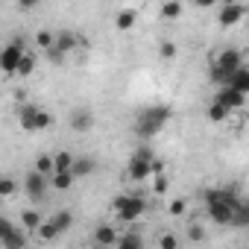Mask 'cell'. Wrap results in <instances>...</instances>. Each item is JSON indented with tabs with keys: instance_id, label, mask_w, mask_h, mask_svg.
I'll return each instance as SVG.
<instances>
[{
	"instance_id": "6da1fadb",
	"label": "cell",
	"mask_w": 249,
	"mask_h": 249,
	"mask_svg": "<svg viewBox=\"0 0 249 249\" xmlns=\"http://www.w3.org/2000/svg\"><path fill=\"white\" fill-rule=\"evenodd\" d=\"M202 199H205L208 217H211L217 226H231L234 208H237V202H240L237 191H231V188H208V191L202 194Z\"/></svg>"
},
{
	"instance_id": "7a4b0ae2",
	"label": "cell",
	"mask_w": 249,
	"mask_h": 249,
	"mask_svg": "<svg viewBox=\"0 0 249 249\" xmlns=\"http://www.w3.org/2000/svg\"><path fill=\"white\" fill-rule=\"evenodd\" d=\"M173 117L170 106H150V108H141L138 120H135V135L138 138H153L164 129V123Z\"/></svg>"
},
{
	"instance_id": "3957f363",
	"label": "cell",
	"mask_w": 249,
	"mask_h": 249,
	"mask_svg": "<svg viewBox=\"0 0 249 249\" xmlns=\"http://www.w3.org/2000/svg\"><path fill=\"white\" fill-rule=\"evenodd\" d=\"M237 68H243V53L234 50V47H226V50L214 59V65H211V79H214L217 85H226L229 76H231Z\"/></svg>"
},
{
	"instance_id": "277c9868",
	"label": "cell",
	"mask_w": 249,
	"mask_h": 249,
	"mask_svg": "<svg viewBox=\"0 0 249 249\" xmlns=\"http://www.w3.org/2000/svg\"><path fill=\"white\" fill-rule=\"evenodd\" d=\"M111 208H114V214H117L120 223H135V220L144 217L147 202H144L141 196H126V194H120V196L111 199Z\"/></svg>"
},
{
	"instance_id": "5b68a950",
	"label": "cell",
	"mask_w": 249,
	"mask_h": 249,
	"mask_svg": "<svg viewBox=\"0 0 249 249\" xmlns=\"http://www.w3.org/2000/svg\"><path fill=\"white\" fill-rule=\"evenodd\" d=\"M27 246V234L18 231L6 217H0V249H21Z\"/></svg>"
},
{
	"instance_id": "8992f818",
	"label": "cell",
	"mask_w": 249,
	"mask_h": 249,
	"mask_svg": "<svg viewBox=\"0 0 249 249\" xmlns=\"http://www.w3.org/2000/svg\"><path fill=\"white\" fill-rule=\"evenodd\" d=\"M53 182H50V176H44L41 170H30L27 176H24V191L33 196V199H44V194H47V188H50Z\"/></svg>"
},
{
	"instance_id": "52a82bcc",
	"label": "cell",
	"mask_w": 249,
	"mask_h": 249,
	"mask_svg": "<svg viewBox=\"0 0 249 249\" xmlns=\"http://www.w3.org/2000/svg\"><path fill=\"white\" fill-rule=\"evenodd\" d=\"M24 44L21 41H12V44H6L3 47V56H0V68H3L6 73H18V65H21V59H24Z\"/></svg>"
},
{
	"instance_id": "ba28073f",
	"label": "cell",
	"mask_w": 249,
	"mask_h": 249,
	"mask_svg": "<svg viewBox=\"0 0 249 249\" xmlns=\"http://www.w3.org/2000/svg\"><path fill=\"white\" fill-rule=\"evenodd\" d=\"M243 15H246V6L237 0V3H223V9H220L217 21H220V27H234V24H240V21H243Z\"/></svg>"
},
{
	"instance_id": "9c48e42d",
	"label": "cell",
	"mask_w": 249,
	"mask_h": 249,
	"mask_svg": "<svg viewBox=\"0 0 249 249\" xmlns=\"http://www.w3.org/2000/svg\"><path fill=\"white\" fill-rule=\"evenodd\" d=\"M246 97H249V94L237 91L234 85H220V91H217V100L226 103L231 111H234V108H243V106H246Z\"/></svg>"
},
{
	"instance_id": "30bf717a",
	"label": "cell",
	"mask_w": 249,
	"mask_h": 249,
	"mask_svg": "<svg viewBox=\"0 0 249 249\" xmlns=\"http://www.w3.org/2000/svg\"><path fill=\"white\" fill-rule=\"evenodd\" d=\"M126 176H129V182H144V179H150V176H153V161H147V159H141V156H132V161H129V167H126Z\"/></svg>"
},
{
	"instance_id": "8fae6325",
	"label": "cell",
	"mask_w": 249,
	"mask_h": 249,
	"mask_svg": "<svg viewBox=\"0 0 249 249\" xmlns=\"http://www.w3.org/2000/svg\"><path fill=\"white\" fill-rule=\"evenodd\" d=\"M94 126V114L88 108H73L71 111V129L73 132H88Z\"/></svg>"
},
{
	"instance_id": "7c38bea8",
	"label": "cell",
	"mask_w": 249,
	"mask_h": 249,
	"mask_svg": "<svg viewBox=\"0 0 249 249\" xmlns=\"http://www.w3.org/2000/svg\"><path fill=\"white\" fill-rule=\"evenodd\" d=\"M36 117H38V106L36 103H24L21 111H18V120H21L24 132H36Z\"/></svg>"
},
{
	"instance_id": "4fadbf2b",
	"label": "cell",
	"mask_w": 249,
	"mask_h": 249,
	"mask_svg": "<svg viewBox=\"0 0 249 249\" xmlns=\"http://www.w3.org/2000/svg\"><path fill=\"white\" fill-rule=\"evenodd\" d=\"M97 246H117V240H120V234H117V229L114 226H100L97 231H94V237H91Z\"/></svg>"
},
{
	"instance_id": "5bb4252c",
	"label": "cell",
	"mask_w": 249,
	"mask_h": 249,
	"mask_svg": "<svg viewBox=\"0 0 249 249\" xmlns=\"http://www.w3.org/2000/svg\"><path fill=\"white\" fill-rule=\"evenodd\" d=\"M135 21H138V12H135V9H120V12L114 15V27H117V33H129V30L135 27Z\"/></svg>"
},
{
	"instance_id": "9a60e30c",
	"label": "cell",
	"mask_w": 249,
	"mask_h": 249,
	"mask_svg": "<svg viewBox=\"0 0 249 249\" xmlns=\"http://www.w3.org/2000/svg\"><path fill=\"white\" fill-rule=\"evenodd\" d=\"M229 111H231V108H229L226 103H220V100L214 97V100L208 103V108H205V117H208L211 123H223V120L229 117Z\"/></svg>"
},
{
	"instance_id": "2e32d148",
	"label": "cell",
	"mask_w": 249,
	"mask_h": 249,
	"mask_svg": "<svg viewBox=\"0 0 249 249\" xmlns=\"http://www.w3.org/2000/svg\"><path fill=\"white\" fill-rule=\"evenodd\" d=\"M97 170V161L91 159V156H76V161H73V176L76 179H85L88 173H94Z\"/></svg>"
},
{
	"instance_id": "e0dca14e",
	"label": "cell",
	"mask_w": 249,
	"mask_h": 249,
	"mask_svg": "<svg viewBox=\"0 0 249 249\" xmlns=\"http://www.w3.org/2000/svg\"><path fill=\"white\" fill-rule=\"evenodd\" d=\"M41 223H44V217H41L36 208H24V211H21V226H24L27 231H38Z\"/></svg>"
},
{
	"instance_id": "ac0fdd59",
	"label": "cell",
	"mask_w": 249,
	"mask_h": 249,
	"mask_svg": "<svg viewBox=\"0 0 249 249\" xmlns=\"http://www.w3.org/2000/svg\"><path fill=\"white\" fill-rule=\"evenodd\" d=\"M226 85H234L237 91H243V94H249V68L243 65V68H237L231 76H229V82Z\"/></svg>"
},
{
	"instance_id": "d6986e66",
	"label": "cell",
	"mask_w": 249,
	"mask_h": 249,
	"mask_svg": "<svg viewBox=\"0 0 249 249\" xmlns=\"http://www.w3.org/2000/svg\"><path fill=\"white\" fill-rule=\"evenodd\" d=\"M50 182H53L56 191H68V188L76 182V176H73V170H56V173L50 176Z\"/></svg>"
},
{
	"instance_id": "ffe728a7",
	"label": "cell",
	"mask_w": 249,
	"mask_h": 249,
	"mask_svg": "<svg viewBox=\"0 0 249 249\" xmlns=\"http://www.w3.org/2000/svg\"><path fill=\"white\" fill-rule=\"evenodd\" d=\"M231 226H234V229H249V202H246V199L237 202L234 217H231Z\"/></svg>"
},
{
	"instance_id": "44dd1931",
	"label": "cell",
	"mask_w": 249,
	"mask_h": 249,
	"mask_svg": "<svg viewBox=\"0 0 249 249\" xmlns=\"http://www.w3.org/2000/svg\"><path fill=\"white\" fill-rule=\"evenodd\" d=\"M76 44H79V36H76V33H71V30H65V33H59V36H56V47H59L62 53H71Z\"/></svg>"
},
{
	"instance_id": "7402d4cb",
	"label": "cell",
	"mask_w": 249,
	"mask_h": 249,
	"mask_svg": "<svg viewBox=\"0 0 249 249\" xmlns=\"http://www.w3.org/2000/svg\"><path fill=\"white\" fill-rule=\"evenodd\" d=\"M117 246H120V249H141V246H144V237H141L138 231H126V234H120Z\"/></svg>"
},
{
	"instance_id": "603a6c76",
	"label": "cell",
	"mask_w": 249,
	"mask_h": 249,
	"mask_svg": "<svg viewBox=\"0 0 249 249\" xmlns=\"http://www.w3.org/2000/svg\"><path fill=\"white\" fill-rule=\"evenodd\" d=\"M182 15V3H179V0H164V3H161V18L164 21H176Z\"/></svg>"
},
{
	"instance_id": "cb8c5ba5",
	"label": "cell",
	"mask_w": 249,
	"mask_h": 249,
	"mask_svg": "<svg viewBox=\"0 0 249 249\" xmlns=\"http://www.w3.org/2000/svg\"><path fill=\"white\" fill-rule=\"evenodd\" d=\"M53 159H56V170H73V161H76L73 153L62 150V153H53Z\"/></svg>"
},
{
	"instance_id": "d4e9b609",
	"label": "cell",
	"mask_w": 249,
	"mask_h": 249,
	"mask_svg": "<svg viewBox=\"0 0 249 249\" xmlns=\"http://www.w3.org/2000/svg\"><path fill=\"white\" fill-rule=\"evenodd\" d=\"M36 170H41L44 176H53V173H56V159H53V156H47V153H44V156H38V159H36Z\"/></svg>"
},
{
	"instance_id": "484cf974",
	"label": "cell",
	"mask_w": 249,
	"mask_h": 249,
	"mask_svg": "<svg viewBox=\"0 0 249 249\" xmlns=\"http://www.w3.org/2000/svg\"><path fill=\"white\" fill-rule=\"evenodd\" d=\"M50 223H53V226L59 229V234H62L68 226H73V214H71V211H56V214L50 217Z\"/></svg>"
},
{
	"instance_id": "4316f807",
	"label": "cell",
	"mask_w": 249,
	"mask_h": 249,
	"mask_svg": "<svg viewBox=\"0 0 249 249\" xmlns=\"http://www.w3.org/2000/svg\"><path fill=\"white\" fill-rule=\"evenodd\" d=\"M36 44H38L41 50H50V47H56V36H53L50 30H38V33H36Z\"/></svg>"
},
{
	"instance_id": "83f0119b",
	"label": "cell",
	"mask_w": 249,
	"mask_h": 249,
	"mask_svg": "<svg viewBox=\"0 0 249 249\" xmlns=\"http://www.w3.org/2000/svg\"><path fill=\"white\" fill-rule=\"evenodd\" d=\"M36 234H38V240H44V243H47V240L59 237V229H56V226L47 220V223H41V226H38V231H36Z\"/></svg>"
},
{
	"instance_id": "f1b7e54d",
	"label": "cell",
	"mask_w": 249,
	"mask_h": 249,
	"mask_svg": "<svg viewBox=\"0 0 249 249\" xmlns=\"http://www.w3.org/2000/svg\"><path fill=\"white\" fill-rule=\"evenodd\" d=\"M33 71H36V56L33 53H24V59L18 65V76H30Z\"/></svg>"
},
{
	"instance_id": "f546056e",
	"label": "cell",
	"mask_w": 249,
	"mask_h": 249,
	"mask_svg": "<svg viewBox=\"0 0 249 249\" xmlns=\"http://www.w3.org/2000/svg\"><path fill=\"white\" fill-rule=\"evenodd\" d=\"M50 126H53V114H50V111H44V108H38V117H36V132L50 129Z\"/></svg>"
},
{
	"instance_id": "4dcf8cb0",
	"label": "cell",
	"mask_w": 249,
	"mask_h": 249,
	"mask_svg": "<svg viewBox=\"0 0 249 249\" xmlns=\"http://www.w3.org/2000/svg\"><path fill=\"white\" fill-rule=\"evenodd\" d=\"M167 188H170L167 176H164V173H156V182H153V194H156V196H164V194H167Z\"/></svg>"
},
{
	"instance_id": "1f68e13d",
	"label": "cell",
	"mask_w": 249,
	"mask_h": 249,
	"mask_svg": "<svg viewBox=\"0 0 249 249\" xmlns=\"http://www.w3.org/2000/svg\"><path fill=\"white\" fill-rule=\"evenodd\" d=\"M159 56H161V59H167V62H170V59H173V56H176V44H173V41H164V44H161V47H159Z\"/></svg>"
},
{
	"instance_id": "d6a6232c",
	"label": "cell",
	"mask_w": 249,
	"mask_h": 249,
	"mask_svg": "<svg viewBox=\"0 0 249 249\" xmlns=\"http://www.w3.org/2000/svg\"><path fill=\"white\" fill-rule=\"evenodd\" d=\"M12 194H15V179H3V182H0V196L9 199Z\"/></svg>"
},
{
	"instance_id": "836d02e7",
	"label": "cell",
	"mask_w": 249,
	"mask_h": 249,
	"mask_svg": "<svg viewBox=\"0 0 249 249\" xmlns=\"http://www.w3.org/2000/svg\"><path fill=\"white\" fill-rule=\"evenodd\" d=\"M185 208H188V202H185V199H173V202H170V214H173V217L185 214Z\"/></svg>"
},
{
	"instance_id": "e575fe53",
	"label": "cell",
	"mask_w": 249,
	"mask_h": 249,
	"mask_svg": "<svg viewBox=\"0 0 249 249\" xmlns=\"http://www.w3.org/2000/svg\"><path fill=\"white\" fill-rule=\"evenodd\" d=\"M159 243H161V249H176V246H179V240H176L173 234H161Z\"/></svg>"
},
{
	"instance_id": "d590c367",
	"label": "cell",
	"mask_w": 249,
	"mask_h": 249,
	"mask_svg": "<svg viewBox=\"0 0 249 249\" xmlns=\"http://www.w3.org/2000/svg\"><path fill=\"white\" fill-rule=\"evenodd\" d=\"M135 156H141V159H147V161H153V159H156V153H153L150 147H138V150H135Z\"/></svg>"
},
{
	"instance_id": "8d00e7d4",
	"label": "cell",
	"mask_w": 249,
	"mask_h": 249,
	"mask_svg": "<svg viewBox=\"0 0 249 249\" xmlns=\"http://www.w3.org/2000/svg\"><path fill=\"white\" fill-rule=\"evenodd\" d=\"M217 3H223V0H194V6H199V9H211Z\"/></svg>"
},
{
	"instance_id": "74e56055",
	"label": "cell",
	"mask_w": 249,
	"mask_h": 249,
	"mask_svg": "<svg viewBox=\"0 0 249 249\" xmlns=\"http://www.w3.org/2000/svg\"><path fill=\"white\" fill-rule=\"evenodd\" d=\"M38 3H41V0H18V6H21V9H36Z\"/></svg>"
},
{
	"instance_id": "f35d334b",
	"label": "cell",
	"mask_w": 249,
	"mask_h": 249,
	"mask_svg": "<svg viewBox=\"0 0 249 249\" xmlns=\"http://www.w3.org/2000/svg\"><path fill=\"white\" fill-rule=\"evenodd\" d=\"M156 173H164V164H161L159 159H153V176H156Z\"/></svg>"
},
{
	"instance_id": "ab89813d",
	"label": "cell",
	"mask_w": 249,
	"mask_h": 249,
	"mask_svg": "<svg viewBox=\"0 0 249 249\" xmlns=\"http://www.w3.org/2000/svg\"><path fill=\"white\" fill-rule=\"evenodd\" d=\"M191 237H194V240H202V229H199V226H194V229H191Z\"/></svg>"
},
{
	"instance_id": "60d3db41",
	"label": "cell",
	"mask_w": 249,
	"mask_h": 249,
	"mask_svg": "<svg viewBox=\"0 0 249 249\" xmlns=\"http://www.w3.org/2000/svg\"><path fill=\"white\" fill-rule=\"evenodd\" d=\"M223 3H237V0H223Z\"/></svg>"
},
{
	"instance_id": "b9f144b4",
	"label": "cell",
	"mask_w": 249,
	"mask_h": 249,
	"mask_svg": "<svg viewBox=\"0 0 249 249\" xmlns=\"http://www.w3.org/2000/svg\"><path fill=\"white\" fill-rule=\"evenodd\" d=\"M246 120H249V111H246Z\"/></svg>"
}]
</instances>
